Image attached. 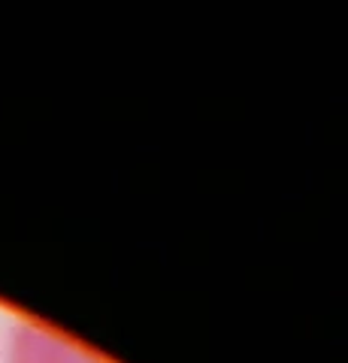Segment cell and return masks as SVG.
I'll use <instances>...</instances> for the list:
<instances>
[{
  "mask_svg": "<svg viewBox=\"0 0 348 363\" xmlns=\"http://www.w3.org/2000/svg\"><path fill=\"white\" fill-rule=\"evenodd\" d=\"M4 363H109V360L49 324L21 318L6 333Z\"/></svg>",
  "mask_w": 348,
  "mask_h": 363,
  "instance_id": "6da1fadb",
  "label": "cell"
}]
</instances>
